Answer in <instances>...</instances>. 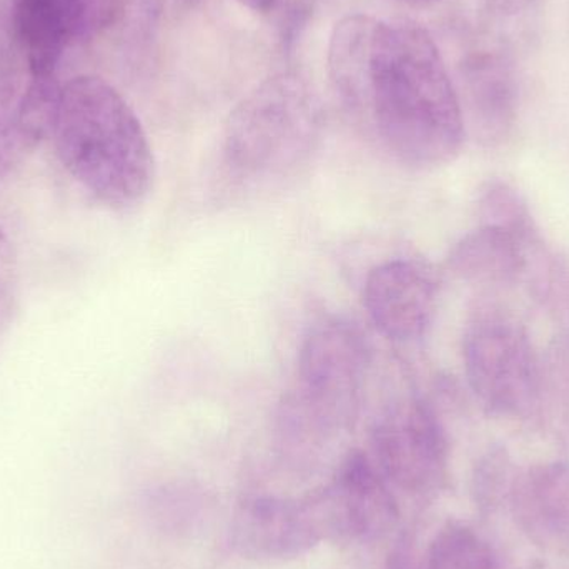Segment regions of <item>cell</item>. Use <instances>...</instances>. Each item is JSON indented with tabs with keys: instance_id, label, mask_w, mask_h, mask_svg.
<instances>
[{
	"instance_id": "cell-5",
	"label": "cell",
	"mask_w": 569,
	"mask_h": 569,
	"mask_svg": "<svg viewBox=\"0 0 569 569\" xmlns=\"http://www.w3.org/2000/svg\"><path fill=\"white\" fill-rule=\"evenodd\" d=\"M463 365L475 397L493 413H528L540 398V367L527 331L493 308L477 311L467 325Z\"/></svg>"
},
{
	"instance_id": "cell-15",
	"label": "cell",
	"mask_w": 569,
	"mask_h": 569,
	"mask_svg": "<svg viewBox=\"0 0 569 569\" xmlns=\"http://www.w3.org/2000/svg\"><path fill=\"white\" fill-rule=\"evenodd\" d=\"M427 569H493V555L471 528L448 523L431 541Z\"/></svg>"
},
{
	"instance_id": "cell-1",
	"label": "cell",
	"mask_w": 569,
	"mask_h": 569,
	"mask_svg": "<svg viewBox=\"0 0 569 569\" xmlns=\"http://www.w3.org/2000/svg\"><path fill=\"white\" fill-rule=\"evenodd\" d=\"M328 72L345 107L398 162L435 169L460 152L467 136L460 93L420 23L345 17L330 37Z\"/></svg>"
},
{
	"instance_id": "cell-11",
	"label": "cell",
	"mask_w": 569,
	"mask_h": 569,
	"mask_svg": "<svg viewBox=\"0 0 569 569\" xmlns=\"http://www.w3.org/2000/svg\"><path fill=\"white\" fill-rule=\"evenodd\" d=\"M513 53L485 40L461 63L465 103L475 126L487 139H500L510 130L517 113Z\"/></svg>"
},
{
	"instance_id": "cell-17",
	"label": "cell",
	"mask_w": 569,
	"mask_h": 569,
	"mask_svg": "<svg viewBox=\"0 0 569 569\" xmlns=\"http://www.w3.org/2000/svg\"><path fill=\"white\" fill-rule=\"evenodd\" d=\"M13 113L0 117V186L16 176L27 156L36 149L23 136Z\"/></svg>"
},
{
	"instance_id": "cell-6",
	"label": "cell",
	"mask_w": 569,
	"mask_h": 569,
	"mask_svg": "<svg viewBox=\"0 0 569 569\" xmlns=\"http://www.w3.org/2000/svg\"><path fill=\"white\" fill-rule=\"evenodd\" d=\"M371 460L393 490L430 495L448 471L447 433L437 411L418 395L388 405L370 431Z\"/></svg>"
},
{
	"instance_id": "cell-13",
	"label": "cell",
	"mask_w": 569,
	"mask_h": 569,
	"mask_svg": "<svg viewBox=\"0 0 569 569\" xmlns=\"http://www.w3.org/2000/svg\"><path fill=\"white\" fill-rule=\"evenodd\" d=\"M147 517L160 533L172 538H192L209 525L212 498L190 483H169L150 491Z\"/></svg>"
},
{
	"instance_id": "cell-19",
	"label": "cell",
	"mask_w": 569,
	"mask_h": 569,
	"mask_svg": "<svg viewBox=\"0 0 569 569\" xmlns=\"http://www.w3.org/2000/svg\"><path fill=\"white\" fill-rule=\"evenodd\" d=\"M401 2L410 3V6L427 7L435 6V3L443 2V0H401Z\"/></svg>"
},
{
	"instance_id": "cell-7",
	"label": "cell",
	"mask_w": 569,
	"mask_h": 569,
	"mask_svg": "<svg viewBox=\"0 0 569 569\" xmlns=\"http://www.w3.org/2000/svg\"><path fill=\"white\" fill-rule=\"evenodd\" d=\"M323 541L371 543L397 527L400 510L393 488L370 455L350 450L330 480L305 495Z\"/></svg>"
},
{
	"instance_id": "cell-8",
	"label": "cell",
	"mask_w": 569,
	"mask_h": 569,
	"mask_svg": "<svg viewBox=\"0 0 569 569\" xmlns=\"http://www.w3.org/2000/svg\"><path fill=\"white\" fill-rule=\"evenodd\" d=\"M440 297V280L427 263L393 259L378 263L363 283V308L387 340L411 343L425 337Z\"/></svg>"
},
{
	"instance_id": "cell-18",
	"label": "cell",
	"mask_w": 569,
	"mask_h": 569,
	"mask_svg": "<svg viewBox=\"0 0 569 569\" xmlns=\"http://www.w3.org/2000/svg\"><path fill=\"white\" fill-rule=\"evenodd\" d=\"M239 2L249 7V9L256 10V12H269L280 0H239Z\"/></svg>"
},
{
	"instance_id": "cell-12",
	"label": "cell",
	"mask_w": 569,
	"mask_h": 569,
	"mask_svg": "<svg viewBox=\"0 0 569 569\" xmlns=\"http://www.w3.org/2000/svg\"><path fill=\"white\" fill-rule=\"evenodd\" d=\"M525 232L485 223L451 249L448 269L468 282H507L523 269Z\"/></svg>"
},
{
	"instance_id": "cell-16",
	"label": "cell",
	"mask_w": 569,
	"mask_h": 569,
	"mask_svg": "<svg viewBox=\"0 0 569 569\" xmlns=\"http://www.w3.org/2000/svg\"><path fill=\"white\" fill-rule=\"evenodd\" d=\"M20 260L16 239L0 222V341L9 331L19 305Z\"/></svg>"
},
{
	"instance_id": "cell-2",
	"label": "cell",
	"mask_w": 569,
	"mask_h": 569,
	"mask_svg": "<svg viewBox=\"0 0 569 569\" xmlns=\"http://www.w3.org/2000/svg\"><path fill=\"white\" fill-rule=\"evenodd\" d=\"M50 137L63 170L100 206L129 210L149 197L156 182L149 137L106 80L82 76L62 87Z\"/></svg>"
},
{
	"instance_id": "cell-14",
	"label": "cell",
	"mask_w": 569,
	"mask_h": 569,
	"mask_svg": "<svg viewBox=\"0 0 569 569\" xmlns=\"http://www.w3.org/2000/svg\"><path fill=\"white\" fill-rule=\"evenodd\" d=\"M543 10L545 0H480L485 40L513 53L533 39Z\"/></svg>"
},
{
	"instance_id": "cell-3",
	"label": "cell",
	"mask_w": 569,
	"mask_h": 569,
	"mask_svg": "<svg viewBox=\"0 0 569 569\" xmlns=\"http://www.w3.org/2000/svg\"><path fill=\"white\" fill-rule=\"evenodd\" d=\"M371 348L353 321L323 317L300 343L295 383L280 400L273 421L276 445L295 468L320 460L360 418Z\"/></svg>"
},
{
	"instance_id": "cell-10",
	"label": "cell",
	"mask_w": 569,
	"mask_h": 569,
	"mask_svg": "<svg viewBox=\"0 0 569 569\" xmlns=\"http://www.w3.org/2000/svg\"><path fill=\"white\" fill-rule=\"evenodd\" d=\"M92 0H13L17 36L32 77H56L63 52L86 29Z\"/></svg>"
},
{
	"instance_id": "cell-4",
	"label": "cell",
	"mask_w": 569,
	"mask_h": 569,
	"mask_svg": "<svg viewBox=\"0 0 569 569\" xmlns=\"http://www.w3.org/2000/svg\"><path fill=\"white\" fill-rule=\"evenodd\" d=\"M323 129V107L310 83L297 73H277L230 112L223 163L246 186L282 183L310 163Z\"/></svg>"
},
{
	"instance_id": "cell-9",
	"label": "cell",
	"mask_w": 569,
	"mask_h": 569,
	"mask_svg": "<svg viewBox=\"0 0 569 569\" xmlns=\"http://www.w3.org/2000/svg\"><path fill=\"white\" fill-rule=\"evenodd\" d=\"M323 541L307 498L249 495L233 508L229 545L252 561H288Z\"/></svg>"
}]
</instances>
